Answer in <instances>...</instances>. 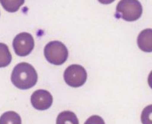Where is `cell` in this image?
I'll return each mask as SVG.
<instances>
[{"label": "cell", "mask_w": 152, "mask_h": 124, "mask_svg": "<svg viewBox=\"0 0 152 124\" xmlns=\"http://www.w3.org/2000/svg\"><path fill=\"white\" fill-rule=\"evenodd\" d=\"M12 54L6 44L0 43V68L6 67L12 62Z\"/></svg>", "instance_id": "9"}, {"label": "cell", "mask_w": 152, "mask_h": 124, "mask_svg": "<svg viewBox=\"0 0 152 124\" xmlns=\"http://www.w3.org/2000/svg\"><path fill=\"white\" fill-rule=\"evenodd\" d=\"M142 11L138 0H120L116 6V17L126 21H135L140 18Z\"/></svg>", "instance_id": "2"}, {"label": "cell", "mask_w": 152, "mask_h": 124, "mask_svg": "<svg viewBox=\"0 0 152 124\" xmlns=\"http://www.w3.org/2000/svg\"><path fill=\"white\" fill-rule=\"evenodd\" d=\"M99 2H100L101 4H104V5H108V4H110L112 2H113L115 0H98Z\"/></svg>", "instance_id": "14"}, {"label": "cell", "mask_w": 152, "mask_h": 124, "mask_svg": "<svg viewBox=\"0 0 152 124\" xmlns=\"http://www.w3.org/2000/svg\"><path fill=\"white\" fill-rule=\"evenodd\" d=\"M85 124H105V122L100 116L93 115L85 121Z\"/></svg>", "instance_id": "13"}, {"label": "cell", "mask_w": 152, "mask_h": 124, "mask_svg": "<svg viewBox=\"0 0 152 124\" xmlns=\"http://www.w3.org/2000/svg\"><path fill=\"white\" fill-rule=\"evenodd\" d=\"M12 46L18 56H26L34 50V40L31 34L22 32L16 35L13 40Z\"/></svg>", "instance_id": "5"}, {"label": "cell", "mask_w": 152, "mask_h": 124, "mask_svg": "<svg viewBox=\"0 0 152 124\" xmlns=\"http://www.w3.org/2000/svg\"><path fill=\"white\" fill-rule=\"evenodd\" d=\"M0 3L7 12H15L24 5V0H0Z\"/></svg>", "instance_id": "11"}, {"label": "cell", "mask_w": 152, "mask_h": 124, "mask_svg": "<svg viewBox=\"0 0 152 124\" xmlns=\"http://www.w3.org/2000/svg\"><path fill=\"white\" fill-rule=\"evenodd\" d=\"M44 56L50 63L60 66L67 60L69 51L64 43L53 40L46 45L44 48Z\"/></svg>", "instance_id": "3"}, {"label": "cell", "mask_w": 152, "mask_h": 124, "mask_svg": "<svg viewBox=\"0 0 152 124\" xmlns=\"http://www.w3.org/2000/svg\"><path fill=\"white\" fill-rule=\"evenodd\" d=\"M56 124H79V121L75 113L65 110L58 115Z\"/></svg>", "instance_id": "8"}, {"label": "cell", "mask_w": 152, "mask_h": 124, "mask_svg": "<svg viewBox=\"0 0 152 124\" xmlns=\"http://www.w3.org/2000/svg\"><path fill=\"white\" fill-rule=\"evenodd\" d=\"M0 124H21V118L15 111H8L0 117Z\"/></svg>", "instance_id": "10"}, {"label": "cell", "mask_w": 152, "mask_h": 124, "mask_svg": "<svg viewBox=\"0 0 152 124\" xmlns=\"http://www.w3.org/2000/svg\"><path fill=\"white\" fill-rule=\"evenodd\" d=\"M87 71L78 64L71 65L64 72V80L66 84L72 88H79L87 81Z\"/></svg>", "instance_id": "4"}, {"label": "cell", "mask_w": 152, "mask_h": 124, "mask_svg": "<svg viewBox=\"0 0 152 124\" xmlns=\"http://www.w3.org/2000/svg\"><path fill=\"white\" fill-rule=\"evenodd\" d=\"M148 85L150 86V88L152 89V71L150 73L148 78Z\"/></svg>", "instance_id": "15"}, {"label": "cell", "mask_w": 152, "mask_h": 124, "mask_svg": "<svg viewBox=\"0 0 152 124\" xmlns=\"http://www.w3.org/2000/svg\"><path fill=\"white\" fill-rule=\"evenodd\" d=\"M137 43L141 50L145 53L152 52V29L147 28L140 32L137 39Z\"/></svg>", "instance_id": "7"}, {"label": "cell", "mask_w": 152, "mask_h": 124, "mask_svg": "<svg viewBox=\"0 0 152 124\" xmlns=\"http://www.w3.org/2000/svg\"><path fill=\"white\" fill-rule=\"evenodd\" d=\"M52 95L47 90H37L31 97V104L36 110H45L50 108L53 104Z\"/></svg>", "instance_id": "6"}, {"label": "cell", "mask_w": 152, "mask_h": 124, "mask_svg": "<svg viewBox=\"0 0 152 124\" xmlns=\"http://www.w3.org/2000/svg\"><path fill=\"white\" fill-rule=\"evenodd\" d=\"M37 73L34 66L28 62L16 65L11 76V80L16 88L26 90L34 87L37 82Z\"/></svg>", "instance_id": "1"}, {"label": "cell", "mask_w": 152, "mask_h": 124, "mask_svg": "<svg viewBox=\"0 0 152 124\" xmlns=\"http://www.w3.org/2000/svg\"><path fill=\"white\" fill-rule=\"evenodd\" d=\"M141 120L142 124H152V104L145 107L142 110Z\"/></svg>", "instance_id": "12"}]
</instances>
